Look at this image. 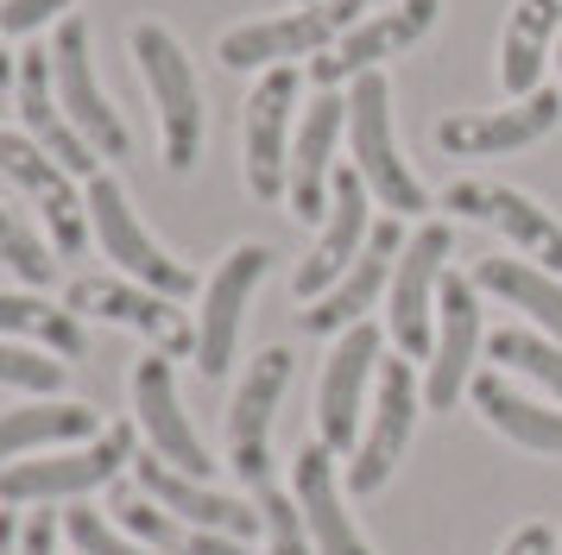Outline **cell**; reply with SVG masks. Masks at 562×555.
Here are the masks:
<instances>
[{
	"label": "cell",
	"mask_w": 562,
	"mask_h": 555,
	"mask_svg": "<svg viewBox=\"0 0 562 555\" xmlns=\"http://www.w3.org/2000/svg\"><path fill=\"white\" fill-rule=\"evenodd\" d=\"M133 417H139V429H146V442H153L158 461H171V467H178V474H190V479L215 474L203 435L190 429V417H183V404H178L171 353H146V360L133 366Z\"/></svg>",
	"instance_id": "e0dca14e"
},
{
	"label": "cell",
	"mask_w": 562,
	"mask_h": 555,
	"mask_svg": "<svg viewBox=\"0 0 562 555\" xmlns=\"http://www.w3.org/2000/svg\"><path fill=\"white\" fill-rule=\"evenodd\" d=\"M562 25V0H518L506 13V38H499V82L512 101H525L543 89V64L557 45Z\"/></svg>",
	"instance_id": "484cf974"
},
{
	"label": "cell",
	"mask_w": 562,
	"mask_h": 555,
	"mask_svg": "<svg viewBox=\"0 0 562 555\" xmlns=\"http://www.w3.org/2000/svg\"><path fill=\"white\" fill-rule=\"evenodd\" d=\"M562 114L557 89H537L525 101H506V107H486V114H456V121H436V146L449 158H499V151L537 146Z\"/></svg>",
	"instance_id": "ffe728a7"
},
{
	"label": "cell",
	"mask_w": 562,
	"mask_h": 555,
	"mask_svg": "<svg viewBox=\"0 0 562 555\" xmlns=\"http://www.w3.org/2000/svg\"><path fill=\"white\" fill-rule=\"evenodd\" d=\"M341 133H348V95H323L304 107V121H297V139H291V215H323L329 208V183H335V146H341Z\"/></svg>",
	"instance_id": "7402d4cb"
},
{
	"label": "cell",
	"mask_w": 562,
	"mask_h": 555,
	"mask_svg": "<svg viewBox=\"0 0 562 555\" xmlns=\"http://www.w3.org/2000/svg\"><path fill=\"white\" fill-rule=\"evenodd\" d=\"M259 518H266V543H272V555H316L297 499H284V492L266 486V492H259Z\"/></svg>",
	"instance_id": "d590c367"
},
{
	"label": "cell",
	"mask_w": 562,
	"mask_h": 555,
	"mask_svg": "<svg viewBox=\"0 0 562 555\" xmlns=\"http://www.w3.org/2000/svg\"><path fill=\"white\" fill-rule=\"evenodd\" d=\"M436 348H430V373H424V404L430 410H456L461 385H474V353H481V297L474 278L442 272L436 291Z\"/></svg>",
	"instance_id": "2e32d148"
},
{
	"label": "cell",
	"mask_w": 562,
	"mask_h": 555,
	"mask_svg": "<svg viewBox=\"0 0 562 555\" xmlns=\"http://www.w3.org/2000/svg\"><path fill=\"white\" fill-rule=\"evenodd\" d=\"M297 511H304V530L316 555H373L367 550V536L355 530V518L341 511V486H335V454L323 442H310L297 454Z\"/></svg>",
	"instance_id": "d4e9b609"
},
{
	"label": "cell",
	"mask_w": 562,
	"mask_h": 555,
	"mask_svg": "<svg viewBox=\"0 0 562 555\" xmlns=\"http://www.w3.org/2000/svg\"><path fill=\"white\" fill-rule=\"evenodd\" d=\"M0 335L52 348L64 360L82 353V316L70 303H45V291H0Z\"/></svg>",
	"instance_id": "4dcf8cb0"
},
{
	"label": "cell",
	"mask_w": 562,
	"mask_h": 555,
	"mask_svg": "<svg viewBox=\"0 0 562 555\" xmlns=\"http://www.w3.org/2000/svg\"><path fill=\"white\" fill-rule=\"evenodd\" d=\"M442 208L461 215V222L499 227L518 252H531L543 272L562 278V227H557V215H550L537 196L512 190V183H493V177H456V183L442 190Z\"/></svg>",
	"instance_id": "ba28073f"
},
{
	"label": "cell",
	"mask_w": 562,
	"mask_h": 555,
	"mask_svg": "<svg viewBox=\"0 0 562 555\" xmlns=\"http://www.w3.org/2000/svg\"><path fill=\"white\" fill-rule=\"evenodd\" d=\"M360 7L367 0H310L297 13H279V20H254L222 32L215 57L228 70H279L291 57H323V50L341 45V32L360 25Z\"/></svg>",
	"instance_id": "3957f363"
},
{
	"label": "cell",
	"mask_w": 562,
	"mask_h": 555,
	"mask_svg": "<svg viewBox=\"0 0 562 555\" xmlns=\"http://www.w3.org/2000/svg\"><path fill=\"white\" fill-rule=\"evenodd\" d=\"M64 536L77 543V555H153L139 536H121V530L108 524L102 511H64Z\"/></svg>",
	"instance_id": "e575fe53"
},
{
	"label": "cell",
	"mask_w": 562,
	"mask_h": 555,
	"mask_svg": "<svg viewBox=\"0 0 562 555\" xmlns=\"http://www.w3.org/2000/svg\"><path fill=\"white\" fill-rule=\"evenodd\" d=\"M0 177H13V183L38 202V215L52 227L57 259H77V252L89 247V202L77 196V177L64 171L32 133H0Z\"/></svg>",
	"instance_id": "8fae6325"
},
{
	"label": "cell",
	"mask_w": 562,
	"mask_h": 555,
	"mask_svg": "<svg viewBox=\"0 0 562 555\" xmlns=\"http://www.w3.org/2000/svg\"><path fill=\"white\" fill-rule=\"evenodd\" d=\"M474 404H481V417L506 442H518V449H531V454H562V410H550V404H537V398H518L506 378H474Z\"/></svg>",
	"instance_id": "f546056e"
},
{
	"label": "cell",
	"mask_w": 562,
	"mask_h": 555,
	"mask_svg": "<svg viewBox=\"0 0 562 555\" xmlns=\"http://www.w3.org/2000/svg\"><path fill=\"white\" fill-rule=\"evenodd\" d=\"M13 89H20V57H13V50H0V114L13 107Z\"/></svg>",
	"instance_id": "ab89813d"
},
{
	"label": "cell",
	"mask_w": 562,
	"mask_h": 555,
	"mask_svg": "<svg viewBox=\"0 0 562 555\" xmlns=\"http://www.w3.org/2000/svg\"><path fill=\"white\" fill-rule=\"evenodd\" d=\"M411 429H417V373L411 360H380V398H373V423L355 442V461H348V486L355 492H380L392 467L405 461Z\"/></svg>",
	"instance_id": "9a60e30c"
},
{
	"label": "cell",
	"mask_w": 562,
	"mask_h": 555,
	"mask_svg": "<svg viewBox=\"0 0 562 555\" xmlns=\"http://www.w3.org/2000/svg\"><path fill=\"white\" fill-rule=\"evenodd\" d=\"M474 291H493V297H506L512 309H525V316L562 348V278L557 272L525 265V259H481V265H474Z\"/></svg>",
	"instance_id": "f1b7e54d"
},
{
	"label": "cell",
	"mask_w": 562,
	"mask_h": 555,
	"mask_svg": "<svg viewBox=\"0 0 562 555\" xmlns=\"http://www.w3.org/2000/svg\"><path fill=\"white\" fill-rule=\"evenodd\" d=\"M13 543H20V524H13V511H0V555H20Z\"/></svg>",
	"instance_id": "60d3db41"
},
{
	"label": "cell",
	"mask_w": 562,
	"mask_h": 555,
	"mask_svg": "<svg viewBox=\"0 0 562 555\" xmlns=\"http://www.w3.org/2000/svg\"><path fill=\"white\" fill-rule=\"evenodd\" d=\"M436 13H442V0H398V7H385L373 20H360L355 32H341L335 50L310 57V76H316L323 89H341V82H355V76L380 70L385 57H405V50L430 32Z\"/></svg>",
	"instance_id": "5bb4252c"
},
{
	"label": "cell",
	"mask_w": 562,
	"mask_h": 555,
	"mask_svg": "<svg viewBox=\"0 0 562 555\" xmlns=\"http://www.w3.org/2000/svg\"><path fill=\"white\" fill-rule=\"evenodd\" d=\"M0 265L13 278H26L32 291H45L57 278V259H52V247L38 240V227L20 215V208H0Z\"/></svg>",
	"instance_id": "d6a6232c"
},
{
	"label": "cell",
	"mask_w": 562,
	"mask_h": 555,
	"mask_svg": "<svg viewBox=\"0 0 562 555\" xmlns=\"http://www.w3.org/2000/svg\"><path fill=\"white\" fill-rule=\"evenodd\" d=\"M133 461V429L114 423L89 449L52 454V461H13L0 467V505H52V499H82Z\"/></svg>",
	"instance_id": "8992f818"
},
{
	"label": "cell",
	"mask_w": 562,
	"mask_h": 555,
	"mask_svg": "<svg viewBox=\"0 0 562 555\" xmlns=\"http://www.w3.org/2000/svg\"><path fill=\"white\" fill-rule=\"evenodd\" d=\"M284 385H291V353L266 348L254 366H247L240 392H234V410H228L234 474L247 479L254 492H266V486H272V454H266V435H272V410H279Z\"/></svg>",
	"instance_id": "ac0fdd59"
},
{
	"label": "cell",
	"mask_w": 562,
	"mask_h": 555,
	"mask_svg": "<svg viewBox=\"0 0 562 555\" xmlns=\"http://www.w3.org/2000/svg\"><path fill=\"white\" fill-rule=\"evenodd\" d=\"M13 107H20L26 133L52 151L64 171L70 177H95L102 151L89 146L77 126H70V114H64V101H57V89H52V50H38V45L20 50V89H13Z\"/></svg>",
	"instance_id": "cb8c5ba5"
},
{
	"label": "cell",
	"mask_w": 562,
	"mask_h": 555,
	"mask_svg": "<svg viewBox=\"0 0 562 555\" xmlns=\"http://www.w3.org/2000/svg\"><path fill=\"white\" fill-rule=\"evenodd\" d=\"M304 7H310V0H304Z\"/></svg>",
	"instance_id": "7bdbcfd3"
},
{
	"label": "cell",
	"mask_w": 562,
	"mask_h": 555,
	"mask_svg": "<svg viewBox=\"0 0 562 555\" xmlns=\"http://www.w3.org/2000/svg\"><path fill=\"white\" fill-rule=\"evenodd\" d=\"M64 303H70L77 316H102V322H114V328L146 335L153 353H196V322H190L171 297L146 291V284H127V278H70Z\"/></svg>",
	"instance_id": "7c38bea8"
},
{
	"label": "cell",
	"mask_w": 562,
	"mask_h": 555,
	"mask_svg": "<svg viewBox=\"0 0 562 555\" xmlns=\"http://www.w3.org/2000/svg\"><path fill=\"white\" fill-rule=\"evenodd\" d=\"M348 139H355V171L367 177V190L385 208H398V215H424L430 208L417 171L405 165L398 126H392V82L380 70L355 76V89H348Z\"/></svg>",
	"instance_id": "7a4b0ae2"
},
{
	"label": "cell",
	"mask_w": 562,
	"mask_h": 555,
	"mask_svg": "<svg viewBox=\"0 0 562 555\" xmlns=\"http://www.w3.org/2000/svg\"><path fill=\"white\" fill-rule=\"evenodd\" d=\"M550 550H557V536H550L543 524H525V530H518V536H512V543H506L499 555H550Z\"/></svg>",
	"instance_id": "f35d334b"
},
{
	"label": "cell",
	"mask_w": 562,
	"mask_h": 555,
	"mask_svg": "<svg viewBox=\"0 0 562 555\" xmlns=\"http://www.w3.org/2000/svg\"><path fill=\"white\" fill-rule=\"evenodd\" d=\"M272 272V247H234L215 278L203 284V316H196V373L222 378L234 366V348H240V322H247V303H254L259 278Z\"/></svg>",
	"instance_id": "9c48e42d"
},
{
	"label": "cell",
	"mask_w": 562,
	"mask_h": 555,
	"mask_svg": "<svg viewBox=\"0 0 562 555\" xmlns=\"http://www.w3.org/2000/svg\"><path fill=\"white\" fill-rule=\"evenodd\" d=\"M20 555H57V524H52V511H38V518L20 530Z\"/></svg>",
	"instance_id": "74e56055"
},
{
	"label": "cell",
	"mask_w": 562,
	"mask_h": 555,
	"mask_svg": "<svg viewBox=\"0 0 562 555\" xmlns=\"http://www.w3.org/2000/svg\"><path fill=\"white\" fill-rule=\"evenodd\" d=\"M0 385H20V392L52 398L57 385H64V360H45L38 348H20V341H0Z\"/></svg>",
	"instance_id": "836d02e7"
},
{
	"label": "cell",
	"mask_w": 562,
	"mask_h": 555,
	"mask_svg": "<svg viewBox=\"0 0 562 555\" xmlns=\"http://www.w3.org/2000/svg\"><path fill=\"white\" fill-rule=\"evenodd\" d=\"M398 252H405V234H398V222H380L373 227V240H367V252H360L348 272L335 278L323 297L304 309V328L310 335H341V328L367 322V309L380 303V291L392 284V265H398Z\"/></svg>",
	"instance_id": "603a6c76"
},
{
	"label": "cell",
	"mask_w": 562,
	"mask_h": 555,
	"mask_svg": "<svg viewBox=\"0 0 562 555\" xmlns=\"http://www.w3.org/2000/svg\"><path fill=\"white\" fill-rule=\"evenodd\" d=\"M89 227H95V240H102V252L121 265V272L133 278V284H146V291H158V297H190L196 291V278H190V265H178L171 252L158 247L153 234L139 227V215H133L127 190L114 183V177H89Z\"/></svg>",
	"instance_id": "277c9868"
},
{
	"label": "cell",
	"mask_w": 562,
	"mask_h": 555,
	"mask_svg": "<svg viewBox=\"0 0 562 555\" xmlns=\"http://www.w3.org/2000/svg\"><path fill=\"white\" fill-rule=\"evenodd\" d=\"M95 410L70 398H45L26 410H0V467H13L20 454L45 449V442H95Z\"/></svg>",
	"instance_id": "83f0119b"
},
{
	"label": "cell",
	"mask_w": 562,
	"mask_h": 555,
	"mask_svg": "<svg viewBox=\"0 0 562 555\" xmlns=\"http://www.w3.org/2000/svg\"><path fill=\"white\" fill-rule=\"evenodd\" d=\"M133 486L153 505H165L171 518H183V524H196V530H215V536H234V543H247L254 530H266L259 511H247V505L228 499V492H215L209 479L178 474V467L158 461V454H139V461H133Z\"/></svg>",
	"instance_id": "44dd1931"
},
{
	"label": "cell",
	"mask_w": 562,
	"mask_h": 555,
	"mask_svg": "<svg viewBox=\"0 0 562 555\" xmlns=\"http://www.w3.org/2000/svg\"><path fill=\"white\" fill-rule=\"evenodd\" d=\"M304 95V76L279 64V70H266L254 82V95H247V121H240V146H247V190L259 202H284L291 190V107Z\"/></svg>",
	"instance_id": "52a82bcc"
},
{
	"label": "cell",
	"mask_w": 562,
	"mask_h": 555,
	"mask_svg": "<svg viewBox=\"0 0 562 555\" xmlns=\"http://www.w3.org/2000/svg\"><path fill=\"white\" fill-rule=\"evenodd\" d=\"M45 50H52V89H57V101H64L70 126H77L102 158H127L133 133H127V121H121V107L102 95V82H95V64H89V20H82V13L57 20Z\"/></svg>",
	"instance_id": "5b68a950"
},
{
	"label": "cell",
	"mask_w": 562,
	"mask_h": 555,
	"mask_svg": "<svg viewBox=\"0 0 562 555\" xmlns=\"http://www.w3.org/2000/svg\"><path fill=\"white\" fill-rule=\"evenodd\" d=\"M114 518H121V530H127V536H139L153 555H240V543H234V536H215V530L183 524V518H171L165 505L146 499L139 486L114 492Z\"/></svg>",
	"instance_id": "4316f807"
},
{
	"label": "cell",
	"mask_w": 562,
	"mask_h": 555,
	"mask_svg": "<svg viewBox=\"0 0 562 555\" xmlns=\"http://www.w3.org/2000/svg\"><path fill=\"white\" fill-rule=\"evenodd\" d=\"M133 64L153 89L158 107V133H165V165L171 171H196L203 158V82H196V64L190 50L178 45V32L158 20L133 25Z\"/></svg>",
	"instance_id": "6da1fadb"
},
{
	"label": "cell",
	"mask_w": 562,
	"mask_h": 555,
	"mask_svg": "<svg viewBox=\"0 0 562 555\" xmlns=\"http://www.w3.org/2000/svg\"><path fill=\"white\" fill-rule=\"evenodd\" d=\"M70 7H77V0H0V32L26 38V32H38V25L70 20Z\"/></svg>",
	"instance_id": "8d00e7d4"
},
{
	"label": "cell",
	"mask_w": 562,
	"mask_h": 555,
	"mask_svg": "<svg viewBox=\"0 0 562 555\" xmlns=\"http://www.w3.org/2000/svg\"><path fill=\"white\" fill-rule=\"evenodd\" d=\"M493 360L506 373H525L537 378L543 392H557V410H562V348L550 335H531V328H499L493 335Z\"/></svg>",
	"instance_id": "1f68e13d"
},
{
	"label": "cell",
	"mask_w": 562,
	"mask_h": 555,
	"mask_svg": "<svg viewBox=\"0 0 562 555\" xmlns=\"http://www.w3.org/2000/svg\"><path fill=\"white\" fill-rule=\"evenodd\" d=\"M449 247H456V234L442 222H424L405 240L398 265H392V284H385L392 291V309H385V322H392V341L405 348V360H430V348H436L430 309H436V291H442Z\"/></svg>",
	"instance_id": "30bf717a"
},
{
	"label": "cell",
	"mask_w": 562,
	"mask_h": 555,
	"mask_svg": "<svg viewBox=\"0 0 562 555\" xmlns=\"http://www.w3.org/2000/svg\"><path fill=\"white\" fill-rule=\"evenodd\" d=\"M367 240H373V190H367V177H360L355 165H341L335 183H329L323 234H316V247L304 252V265H297V278H291V284H297V297L316 303L335 278L367 252Z\"/></svg>",
	"instance_id": "4fadbf2b"
},
{
	"label": "cell",
	"mask_w": 562,
	"mask_h": 555,
	"mask_svg": "<svg viewBox=\"0 0 562 555\" xmlns=\"http://www.w3.org/2000/svg\"><path fill=\"white\" fill-rule=\"evenodd\" d=\"M373 373H380V328L373 322L341 328L329 366H323V404H316V423H323V449L329 454H355L360 404H367V378Z\"/></svg>",
	"instance_id": "d6986e66"
},
{
	"label": "cell",
	"mask_w": 562,
	"mask_h": 555,
	"mask_svg": "<svg viewBox=\"0 0 562 555\" xmlns=\"http://www.w3.org/2000/svg\"><path fill=\"white\" fill-rule=\"evenodd\" d=\"M557 70H562V57H557Z\"/></svg>",
	"instance_id": "b9f144b4"
}]
</instances>
